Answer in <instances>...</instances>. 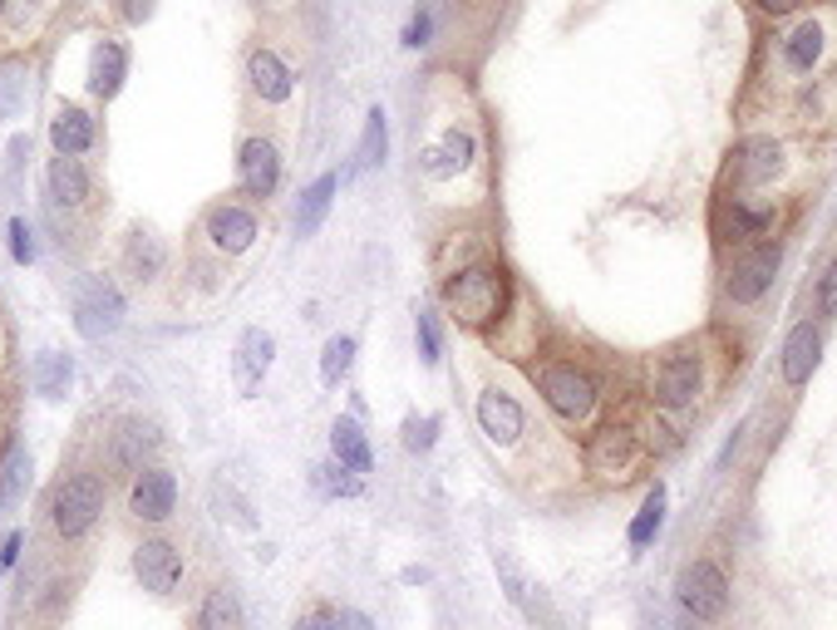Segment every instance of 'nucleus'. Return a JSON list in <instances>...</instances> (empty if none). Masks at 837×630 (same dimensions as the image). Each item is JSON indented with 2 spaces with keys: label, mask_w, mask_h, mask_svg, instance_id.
Instances as JSON below:
<instances>
[{
  "label": "nucleus",
  "mask_w": 837,
  "mask_h": 630,
  "mask_svg": "<svg viewBox=\"0 0 837 630\" xmlns=\"http://www.w3.org/2000/svg\"><path fill=\"white\" fill-rule=\"evenodd\" d=\"M469 163H473V133H463V129H449L429 153H423L429 177H453V173H463Z\"/></svg>",
  "instance_id": "412c9836"
},
{
  "label": "nucleus",
  "mask_w": 837,
  "mask_h": 630,
  "mask_svg": "<svg viewBox=\"0 0 837 630\" xmlns=\"http://www.w3.org/2000/svg\"><path fill=\"white\" fill-rule=\"evenodd\" d=\"M158 448V438H153V428H143V424H129L119 438H114V468H124V472H143V458Z\"/></svg>",
  "instance_id": "393cba45"
},
{
  "label": "nucleus",
  "mask_w": 837,
  "mask_h": 630,
  "mask_svg": "<svg viewBox=\"0 0 837 630\" xmlns=\"http://www.w3.org/2000/svg\"><path fill=\"white\" fill-rule=\"evenodd\" d=\"M25 488H30V458H25V448H15L6 464V478H0V508H15Z\"/></svg>",
  "instance_id": "2f4dec72"
},
{
  "label": "nucleus",
  "mask_w": 837,
  "mask_h": 630,
  "mask_svg": "<svg viewBox=\"0 0 837 630\" xmlns=\"http://www.w3.org/2000/svg\"><path fill=\"white\" fill-rule=\"evenodd\" d=\"M331 454H335V464H345L350 472H369V464H375L355 419H341V424L331 428Z\"/></svg>",
  "instance_id": "5701e85b"
},
{
  "label": "nucleus",
  "mask_w": 837,
  "mask_h": 630,
  "mask_svg": "<svg viewBox=\"0 0 837 630\" xmlns=\"http://www.w3.org/2000/svg\"><path fill=\"white\" fill-rule=\"evenodd\" d=\"M433 434H439V419H405V448H415V454H423V448H433Z\"/></svg>",
  "instance_id": "72a5a7b5"
},
{
  "label": "nucleus",
  "mask_w": 837,
  "mask_h": 630,
  "mask_svg": "<svg viewBox=\"0 0 837 630\" xmlns=\"http://www.w3.org/2000/svg\"><path fill=\"white\" fill-rule=\"evenodd\" d=\"M385 149H389V123H385V109H369L365 119V139H360V153H355V167L365 173V167L385 163Z\"/></svg>",
  "instance_id": "cd10ccee"
},
{
  "label": "nucleus",
  "mask_w": 837,
  "mask_h": 630,
  "mask_svg": "<svg viewBox=\"0 0 837 630\" xmlns=\"http://www.w3.org/2000/svg\"><path fill=\"white\" fill-rule=\"evenodd\" d=\"M335 630H369V621L360 611H341V621H335Z\"/></svg>",
  "instance_id": "37998d69"
},
{
  "label": "nucleus",
  "mask_w": 837,
  "mask_h": 630,
  "mask_svg": "<svg viewBox=\"0 0 837 630\" xmlns=\"http://www.w3.org/2000/svg\"><path fill=\"white\" fill-rule=\"evenodd\" d=\"M148 15H153V0H124V20L139 25V20H148Z\"/></svg>",
  "instance_id": "a19ab883"
},
{
  "label": "nucleus",
  "mask_w": 837,
  "mask_h": 630,
  "mask_svg": "<svg viewBox=\"0 0 837 630\" xmlns=\"http://www.w3.org/2000/svg\"><path fill=\"white\" fill-rule=\"evenodd\" d=\"M69 380H74V360H69V355L50 350V355H40V360H35V390L45 394V399H60V394L69 390Z\"/></svg>",
  "instance_id": "bb28decb"
},
{
  "label": "nucleus",
  "mask_w": 837,
  "mask_h": 630,
  "mask_svg": "<svg viewBox=\"0 0 837 630\" xmlns=\"http://www.w3.org/2000/svg\"><path fill=\"white\" fill-rule=\"evenodd\" d=\"M335 187H341V177H335V173H325V177H315V183L301 193V203H296V232H301V237H311L315 227L325 222V213H331Z\"/></svg>",
  "instance_id": "4be33fe9"
},
{
  "label": "nucleus",
  "mask_w": 837,
  "mask_h": 630,
  "mask_svg": "<svg viewBox=\"0 0 837 630\" xmlns=\"http://www.w3.org/2000/svg\"><path fill=\"white\" fill-rule=\"evenodd\" d=\"M315 472H321L315 482H321L325 492H345V498H350V492H360V478H341L345 464H341V468H315Z\"/></svg>",
  "instance_id": "4c0bfd02"
},
{
  "label": "nucleus",
  "mask_w": 837,
  "mask_h": 630,
  "mask_svg": "<svg viewBox=\"0 0 837 630\" xmlns=\"http://www.w3.org/2000/svg\"><path fill=\"white\" fill-rule=\"evenodd\" d=\"M818 311L823 315H837V261L823 271V286H818Z\"/></svg>",
  "instance_id": "58836bf2"
},
{
  "label": "nucleus",
  "mask_w": 837,
  "mask_h": 630,
  "mask_svg": "<svg viewBox=\"0 0 837 630\" xmlns=\"http://www.w3.org/2000/svg\"><path fill=\"white\" fill-rule=\"evenodd\" d=\"M10 257H15V261H35V241H30L25 217H15V222H10Z\"/></svg>",
  "instance_id": "e433bc0d"
},
{
  "label": "nucleus",
  "mask_w": 837,
  "mask_h": 630,
  "mask_svg": "<svg viewBox=\"0 0 837 630\" xmlns=\"http://www.w3.org/2000/svg\"><path fill=\"white\" fill-rule=\"evenodd\" d=\"M779 261H783V251L773 247V241L769 247H754L734 267V276H729V301H734V306H754V301L773 286V276H779Z\"/></svg>",
  "instance_id": "423d86ee"
},
{
  "label": "nucleus",
  "mask_w": 837,
  "mask_h": 630,
  "mask_svg": "<svg viewBox=\"0 0 837 630\" xmlns=\"http://www.w3.org/2000/svg\"><path fill=\"white\" fill-rule=\"evenodd\" d=\"M479 424H483V434H489L493 444H513V438L523 434V409H517L513 394L489 390L479 399Z\"/></svg>",
  "instance_id": "dca6fc26"
},
{
  "label": "nucleus",
  "mask_w": 837,
  "mask_h": 630,
  "mask_svg": "<svg viewBox=\"0 0 837 630\" xmlns=\"http://www.w3.org/2000/svg\"><path fill=\"white\" fill-rule=\"evenodd\" d=\"M429 30H433V15H429V10H423V15H415V20H409V30H405V45H429Z\"/></svg>",
  "instance_id": "ea45409f"
},
{
  "label": "nucleus",
  "mask_w": 837,
  "mask_h": 630,
  "mask_svg": "<svg viewBox=\"0 0 837 630\" xmlns=\"http://www.w3.org/2000/svg\"><path fill=\"white\" fill-rule=\"evenodd\" d=\"M124 321V296L114 281L104 276H84L79 286H74V330L84 335V340H104V335H114Z\"/></svg>",
  "instance_id": "7ed1b4c3"
},
{
  "label": "nucleus",
  "mask_w": 837,
  "mask_h": 630,
  "mask_svg": "<svg viewBox=\"0 0 837 630\" xmlns=\"http://www.w3.org/2000/svg\"><path fill=\"white\" fill-rule=\"evenodd\" d=\"M503 296H507V281L497 267H489V261L459 271V276L443 286V301H449V311L459 315L463 325H489L493 315L503 311Z\"/></svg>",
  "instance_id": "f257e3e1"
},
{
  "label": "nucleus",
  "mask_w": 837,
  "mask_h": 630,
  "mask_svg": "<svg viewBox=\"0 0 837 630\" xmlns=\"http://www.w3.org/2000/svg\"><path fill=\"white\" fill-rule=\"evenodd\" d=\"M635 464V434L621 424H607L597 428V438H591V468L607 472V478H626Z\"/></svg>",
  "instance_id": "f8f14e48"
},
{
  "label": "nucleus",
  "mask_w": 837,
  "mask_h": 630,
  "mask_svg": "<svg viewBox=\"0 0 837 630\" xmlns=\"http://www.w3.org/2000/svg\"><path fill=\"white\" fill-rule=\"evenodd\" d=\"M50 197H55V203H65V207H84V203H89V173H84L79 158H69V153L50 158Z\"/></svg>",
  "instance_id": "aec40b11"
},
{
  "label": "nucleus",
  "mask_w": 837,
  "mask_h": 630,
  "mask_svg": "<svg viewBox=\"0 0 837 630\" xmlns=\"http://www.w3.org/2000/svg\"><path fill=\"white\" fill-rule=\"evenodd\" d=\"M207 237H212V247L217 251H247L251 241H257V217L251 213H242V207H217V213L207 217Z\"/></svg>",
  "instance_id": "f3484780"
},
{
  "label": "nucleus",
  "mask_w": 837,
  "mask_h": 630,
  "mask_svg": "<svg viewBox=\"0 0 837 630\" xmlns=\"http://www.w3.org/2000/svg\"><path fill=\"white\" fill-rule=\"evenodd\" d=\"M419 355L423 365H439V325H433L429 311H419Z\"/></svg>",
  "instance_id": "f704fd0d"
},
{
  "label": "nucleus",
  "mask_w": 837,
  "mask_h": 630,
  "mask_svg": "<svg viewBox=\"0 0 837 630\" xmlns=\"http://www.w3.org/2000/svg\"><path fill=\"white\" fill-rule=\"evenodd\" d=\"M350 360H355V340L350 335H335V340H325V355H321V380L325 384H341Z\"/></svg>",
  "instance_id": "7c9ffc66"
},
{
  "label": "nucleus",
  "mask_w": 837,
  "mask_h": 630,
  "mask_svg": "<svg viewBox=\"0 0 837 630\" xmlns=\"http://www.w3.org/2000/svg\"><path fill=\"white\" fill-rule=\"evenodd\" d=\"M15 552H20V532H10V537H6V547H0V566H10V562H15Z\"/></svg>",
  "instance_id": "c03bdc74"
},
{
  "label": "nucleus",
  "mask_w": 837,
  "mask_h": 630,
  "mask_svg": "<svg viewBox=\"0 0 837 630\" xmlns=\"http://www.w3.org/2000/svg\"><path fill=\"white\" fill-rule=\"evenodd\" d=\"M133 572H139V582L148 591L168 596L183 582V556H178V547H168V542H143V547L133 552Z\"/></svg>",
  "instance_id": "1a4fd4ad"
},
{
  "label": "nucleus",
  "mask_w": 837,
  "mask_h": 630,
  "mask_svg": "<svg viewBox=\"0 0 837 630\" xmlns=\"http://www.w3.org/2000/svg\"><path fill=\"white\" fill-rule=\"evenodd\" d=\"M271 350H277V340H271L267 330H247L237 345V390L251 394L261 384V374L271 370Z\"/></svg>",
  "instance_id": "a211bd4d"
},
{
  "label": "nucleus",
  "mask_w": 837,
  "mask_h": 630,
  "mask_svg": "<svg viewBox=\"0 0 837 630\" xmlns=\"http://www.w3.org/2000/svg\"><path fill=\"white\" fill-rule=\"evenodd\" d=\"M759 10H764V15H788V10H798L803 0H754Z\"/></svg>",
  "instance_id": "79ce46f5"
},
{
  "label": "nucleus",
  "mask_w": 837,
  "mask_h": 630,
  "mask_svg": "<svg viewBox=\"0 0 837 630\" xmlns=\"http://www.w3.org/2000/svg\"><path fill=\"white\" fill-rule=\"evenodd\" d=\"M247 79H251V89H257L267 104H286V99H291V89H296L291 65H286L277 50H257V55L247 59Z\"/></svg>",
  "instance_id": "ddd939ff"
},
{
  "label": "nucleus",
  "mask_w": 837,
  "mask_h": 630,
  "mask_svg": "<svg viewBox=\"0 0 837 630\" xmlns=\"http://www.w3.org/2000/svg\"><path fill=\"white\" fill-rule=\"evenodd\" d=\"M203 630H242V606L232 591H212L203 601Z\"/></svg>",
  "instance_id": "c85d7f7f"
},
{
  "label": "nucleus",
  "mask_w": 837,
  "mask_h": 630,
  "mask_svg": "<svg viewBox=\"0 0 837 630\" xmlns=\"http://www.w3.org/2000/svg\"><path fill=\"white\" fill-rule=\"evenodd\" d=\"M129 267L139 271V276H153V271L163 267V247H158L153 237H143V232H139V237L129 241Z\"/></svg>",
  "instance_id": "473e14b6"
},
{
  "label": "nucleus",
  "mask_w": 837,
  "mask_h": 630,
  "mask_svg": "<svg viewBox=\"0 0 837 630\" xmlns=\"http://www.w3.org/2000/svg\"><path fill=\"white\" fill-rule=\"evenodd\" d=\"M50 139H55L60 153L79 158L94 149V119L84 109H74V104H65V109H55V119H50Z\"/></svg>",
  "instance_id": "6ab92c4d"
},
{
  "label": "nucleus",
  "mask_w": 837,
  "mask_h": 630,
  "mask_svg": "<svg viewBox=\"0 0 837 630\" xmlns=\"http://www.w3.org/2000/svg\"><path fill=\"white\" fill-rule=\"evenodd\" d=\"M497 576H503V586H507V601H513V606H523V616H527V621H543L547 630H561L557 611L543 601V596L533 591V586H527V576L517 572V562H513V556H507V552H497Z\"/></svg>",
  "instance_id": "4468645a"
},
{
  "label": "nucleus",
  "mask_w": 837,
  "mask_h": 630,
  "mask_svg": "<svg viewBox=\"0 0 837 630\" xmlns=\"http://www.w3.org/2000/svg\"><path fill=\"white\" fill-rule=\"evenodd\" d=\"M124 75H129V55H124L119 40H99L89 59V94L94 99H114L124 89Z\"/></svg>",
  "instance_id": "2eb2a0df"
},
{
  "label": "nucleus",
  "mask_w": 837,
  "mask_h": 630,
  "mask_svg": "<svg viewBox=\"0 0 837 630\" xmlns=\"http://www.w3.org/2000/svg\"><path fill=\"white\" fill-rule=\"evenodd\" d=\"M20 69L15 65H6L0 69V119H10V113H15V94H20Z\"/></svg>",
  "instance_id": "c9c22d12"
},
{
  "label": "nucleus",
  "mask_w": 837,
  "mask_h": 630,
  "mask_svg": "<svg viewBox=\"0 0 837 630\" xmlns=\"http://www.w3.org/2000/svg\"><path fill=\"white\" fill-rule=\"evenodd\" d=\"M661 522H665V492L655 488L651 498L641 502V512H635V522H631V542H635V547H645V542H651L655 532H661Z\"/></svg>",
  "instance_id": "c756f323"
},
{
  "label": "nucleus",
  "mask_w": 837,
  "mask_h": 630,
  "mask_svg": "<svg viewBox=\"0 0 837 630\" xmlns=\"http://www.w3.org/2000/svg\"><path fill=\"white\" fill-rule=\"evenodd\" d=\"M99 512H104V482L94 478V472H74V478H65L55 488L50 518H55L60 537H84V532L99 522Z\"/></svg>",
  "instance_id": "f03ea898"
},
{
  "label": "nucleus",
  "mask_w": 837,
  "mask_h": 630,
  "mask_svg": "<svg viewBox=\"0 0 837 630\" xmlns=\"http://www.w3.org/2000/svg\"><path fill=\"white\" fill-rule=\"evenodd\" d=\"M695 394H699V360L695 355H675V360H665L661 370H655V399H661L665 409L695 404Z\"/></svg>",
  "instance_id": "9b49d317"
},
{
  "label": "nucleus",
  "mask_w": 837,
  "mask_h": 630,
  "mask_svg": "<svg viewBox=\"0 0 837 630\" xmlns=\"http://www.w3.org/2000/svg\"><path fill=\"white\" fill-rule=\"evenodd\" d=\"M237 177L251 197H271L281 183V153L271 139H247L242 143V158H237Z\"/></svg>",
  "instance_id": "6e6552de"
},
{
  "label": "nucleus",
  "mask_w": 837,
  "mask_h": 630,
  "mask_svg": "<svg viewBox=\"0 0 837 630\" xmlns=\"http://www.w3.org/2000/svg\"><path fill=\"white\" fill-rule=\"evenodd\" d=\"M779 167H783V149L773 139H749L744 149H739V177H744V183H769Z\"/></svg>",
  "instance_id": "b1692460"
},
{
  "label": "nucleus",
  "mask_w": 837,
  "mask_h": 630,
  "mask_svg": "<svg viewBox=\"0 0 837 630\" xmlns=\"http://www.w3.org/2000/svg\"><path fill=\"white\" fill-rule=\"evenodd\" d=\"M173 502H178V482L168 468H143L139 478H133L129 508L139 522H168L173 518Z\"/></svg>",
  "instance_id": "0eeeda50"
},
{
  "label": "nucleus",
  "mask_w": 837,
  "mask_h": 630,
  "mask_svg": "<svg viewBox=\"0 0 837 630\" xmlns=\"http://www.w3.org/2000/svg\"><path fill=\"white\" fill-rule=\"evenodd\" d=\"M818 355H823V335L813 321L793 325L788 340H783V380L788 384H808L813 370H818Z\"/></svg>",
  "instance_id": "9d476101"
},
{
  "label": "nucleus",
  "mask_w": 837,
  "mask_h": 630,
  "mask_svg": "<svg viewBox=\"0 0 837 630\" xmlns=\"http://www.w3.org/2000/svg\"><path fill=\"white\" fill-rule=\"evenodd\" d=\"M0 10H6V0H0Z\"/></svg>",
  "instance_id": "49530a36"
},
{
  "label": "nucleus",
  "mask_w": 837,
  "mask_h": 630,
  "mask_svg": "<svg viewBox=\"0 0 837 630\" xmlns=\"http://www.w3.org/2000/svg\"><path fill=\"white\" fill-rule=\"evenodd\" d=\"M680 606L695 621H719L729 606V582L715 562H695L680 572Z\"/></svg>",
  "instance_id": "20e7f679"
},
{
  "label": "nucleus",
  "mask_w": 837,
  "mask_h": 630,
  "mask_svg": "<svg viewBox=\"0 0 837 630\" xmlns=\"http://www.w3.org/2000/svg\"><path fill=\"white\" fill-rule=\"evenodd\" d=\"M818 55H823V25L818 20H803V25L788 35V45H783V59L803 75V69L818 65Z\"/></svg>",
  "instance_id": "a878e982"
},
{
  "label": "nucleus",
  "mask_w": 837,
  "mask_h": 630,
  "mask_svg": "<svg viewBox=\"0 0 837 630\" xmlns=\"http://www.w3.org/2000/svg\"><path fill=\"white\" fill-rule=\"evenodd\" d=\"M296 630H331V626H325V621H321V616H305V621H301V626H296Z\"/></svg>",
  "instance_id": "a18cd8bd"
},
{
  "label": "nucleus",
  "mask_w": 837,
  "mask_h": 630,
  "mask_svg": "<svg viewBox=\"0 0 837 630\" xmlns=\"http://www.w3.org/2000/svg\"><path fill=\"white\" fill-rule=\"evenodd\" d=\"M537 384H543L547 404H552L561 419H587L591 404H597V384H591L577 365H547V370L537 374Z\"/></svg>",
  "instance_id": "39448f33"
}]
</instances>
